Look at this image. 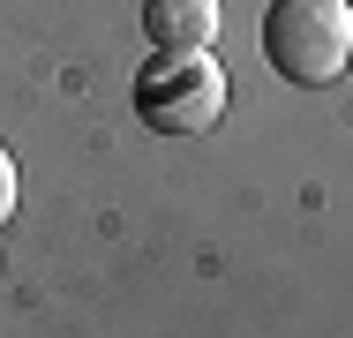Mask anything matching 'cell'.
Returning <instances> with one entry per match:
<instances>
[{
    "instance_id": "6",
    "label": "cell",
    "mask_w": 353,
    "mask_h": 338,
    "mask_svg": "<svg viewBox=\"0 0 353 338\" xmlns=\"http://www.w3.org/2000/svg\"><path fill=\"white\" fill-rule=\"evenodd\" d=\"M346 8H353V0H346Z\"/></svg>"
},
{
    "instance_id": "5",
    "label": "cell",
    "mask_w": 353,
    "mask_h": 338,
    "mask_svg": "<svg viewBox=\"0 0 353 338\" xmlns=\"http://www.w3.org/2000/svg\"><path fill=\"white\" fill-rule=\"evenodd\" d=\"M346 75H353V53H346Z\"/></svg>"
},
{
    "instance_id": "4",
    "label": "cell",
    "mask_w": 353,
    "mask_h": 338,
    "mask_svg": "<svg viewBox=\"0 0 353 338\" xmlns=\"http://www.w3.org/2000/svg\"><path fill=\"white\" fill-rule=\"evenodd\" d=\"M15 218V158H8V143H0V226Z\"/></svg>"
},
{
    "instance_id": "1",
    "label": "cell",
    "mask_w": 353,
    "mask_h": 338,
    "mask_svg": "<svg viewBox=\"0 0 353 338\" xmlns=\"http://www.w3.org/2000/svg\"><path fill=\"white\" fill-rule=\"evenodd\" d=\"M225 98H233V83H225V68L211 53H150L136 68V83H128V106H136V121L150 135H203L225 121Z\"/></svg>"
},
{
    "instance_id": "3",
    "label": "cell",
    "mask_w": 353,
    "mask_h": 338,
    "mask_svg": "<svg viewBox=\"0 0 353 338\" xmlns=\"http://www.w3.org/2000/svg\"><path fill=\"white\" fill-rule=\"evenodd\" d=\"M143 38L150 53H211L218 0H143Z\"/></svg>"
},
{
    "instance_id": "2",
    "label": "cell",
    "mask_w": 353,
    "mask_h": 338,
    "mask_svg": "<svg viewBox=\"0 0 353 338\" xmlns=\"http://www.w3.org/2000/svg\"><path fill=\"white\" fill-rule=\"evenodd\" d=\"M353 53V8L346 0H271L263 8V61L285 83L316 90L331 75H346Z\"/></svg>"
}]
</instances>
